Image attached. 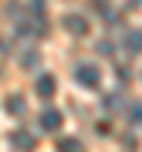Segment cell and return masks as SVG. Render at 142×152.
Instances as JSON below:
<instances>
[{
	"mask_svg": "<svg viewBox=\"0 0 142 152\" xmlns=\"http://www.w3.org/2000/svg\"><path fill=\"white\" fill-rule=\"evenodd\" d=\"M75 81L85 85V88H98V85H102L98 64H78V68H75Z\"/></svg>",
	"mask_w": 142,
	"mask_h": 152,
	"instance_id": "obj_1",
	"label": "cell"
},
{
	"mask_svg": "<svg viewBox=\"0 0 142 152\" xmlns=\"http://www.w3.org/2000/svg\"><path fill=\"white\" fill-rule=\"evenodd\" d=\"M64 31L68 34H75V37H88V31H91V24H88V17H81V14H64Z\"/></svg>",
	"mask_w": 142,
	"mask_h": 152,
	"instance_id": "obj_2",
	"label": "cell"
},
{
	"mask_svg": "<svg viewBox=\"0 0 142 152\" xmlns=\"http://www.w3.org/2000/svg\"><path fill=\"white\" fill-rule=\"evenodd\" d=\"M61 122H64V115H61L58 108H44V112H41V129H44V132H58Z\"/></svg>",
	"mask_w": 142,
	"mask_h": 152,
	"instance_id": "obj_3",
	"label": "cell"
},
{
	"mask_svg": "<svg viewBox=\"0 0 142 152\" xmlns=\"http://www.w3.org/2000/svg\"><path fill=\"white\" fill-rule=\"evenodd\" d=\"M34 91H37L41 98H54V91H58V78H54V75H41L37 85H34Z\"/></svg>",
	"mask_w": 142,
	"mask_h": 152,
	"instance_id": "obj_4",
	"label": "cell"
},
{
	"mask_svg": "<svg viewBox=\"0 0 142 152\" xmlns=\"http://www.w3.org/2000/svg\"><path fill=\"white\" fill-rule=\"evenodd\" d=\"M10 142H14L17 152H31V149H34V135H31V132H14Z\"/></svg>",
	"mask_w": 142,
	"mask_h": 152,
	"instance_id": "obj_5",
	"label": "cell"
},
{
	"mask_svg": "<svg viewBox=\"0 0 142 152\" xmlns=\"http://www.w3.org/2000/svg\"><path fill=\"white\" fill-rule=\"evenodd\" d=\"M58 152H85V145L78 139H61L58 142Z\"/></svg>",
	"mask_w": 142,
	"mask_h": 152,
	"instance_id": "obj_6",
	"label": "cell"
},
{
	"mask_svg": "<svg viewBox=\"0 0 142 152\" xmlns=\"http://www.w3.org/2000/svg\"><path fill=\"white\" fill-rule=\"evenodd\" d=\"M7 108H10L14 115H20V112H24V98H17V95H10V98H7Z\"/></svg>",
	"mask_w": 142,
	"mask_h": 152,
	"instance_id": "obj_7",
	"label": "cell"
},
{
	"mask_svg": "<svg viewBox=\"0 0 142 152\" xmlns=\"http://www.w3.org/2000/svg\"><path fill=\"white\" fill-rule=\"evenodd\" d=\"M20 64L24 68H34V64H37V51H27V54L20 58Z\"/></svg>",
	"mask_w": 142,
	"mask_h": 152,
	"instance_id": "obj_8",
	"label": "cell"
},
{
	"mask_svg": "<svg viewBox=\"0 0 142 152\" xmlns=\"http://www.w3.org/2000/svg\"><path fill=\"white\" fill-rule=\"evenodd\" d=\"M132 122L142 125V105H135V108H132Z\"/></svg>",
	"mask_w": 142,
	"mask_h": 152,
	"instance_id": "obj_9",
	"label": "cell"
}]
</instances>
